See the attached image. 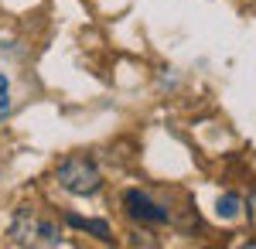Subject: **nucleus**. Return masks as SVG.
Returning <instances> with one entry per match:
<instances>
[{
    "instance_id": "nucleus-1",
    "label": "nucleus",
    "mask_w": 256,
    "mask_h": 249,
    "mask_svg": "<svg viewBox=\"0 0 256 249\" xmlns=\"http://www.w3.org/2000/svg\"><path fill=\"white\" fill-rule=\"evenodd\" d=\"M10 239L18 246H65V239L58 236V229L52 222L38 218L31 208H20L10 222Z\"/></svg>"
},
{
    "instance_id": "nucleus-2",
    "label": "nucleus",
    "mask_w": 256,
    "mask_h": 249,
    "mask_svg": "<svg viewBox=\"0 0 256 249\" xmlns=\"http://www.w3.org/2000/svg\"><path fill=\"white\" fill-rule=\"evenodd\" d=\"M58 181L65 192L72 194H96L99 184H102V178H99V168L92 160H86V157H65L58 164Z\"/></svg>"
},
{
    "instance_id": "nucleus-3",
    "label": "nucleus",
    "mask_w": 256,
    "mask_h": 249,
    "mask_svg": "<svg viewBox=\"0 0 256 249\" xmlns=\"http://www.w3.org/2000/svg\"><path fill=\"white\" fill-rule=\"evenodd\" d=\"M123 205H126V212L134 215V218H140V222H168V208L164 205H158V202H150L144 192H126L123 194Z\"/></svg>"
},
{
    "instance_id": "nucleus-4",
    "label": "nucleus",
    "mask_w": 256,
    "mask_h": 249,
    "mask_svg": "<svg viewBox=\"0 0 256 249\" xmlns=\"http://www.w3.org/2000/svg\"><path fill=\"white\" fill-rule=\"evenodd\" d=\"M68 226L92 232V236H99V239H110V226H106L102 218H82V215H68Z\"/></svg>"
},
{
    "instance_id": "nucleus-5",
    "label": "nucleus",
    "mask_w": 256,
    "mask_h": 249,
    "mask_svg": "<svg viewBox=\"0 0 256 249\" xmlns=\"http://www.w3.org/2000/svg\"><path fill=\"white\" fill-rule=\"evenodd\" d=\"M239 205H242L239 194H222V198H218V215H222V218H236Z\"/></svg>"
},
{
    "instance_id": "nucleus-6",
    "label": "nucleus",
    "mask_w": 256,
    "mask_h": 249,
    "mask_svg": "<svg viewBox=\"0 0 256 249\" xmlns=\"http://www.w3.org/2000/svg\"><path fill=\"white\" fill-rule=\"evenodd\" d=\"M7 110H10V82L0 72V116H7Z\"/></svg>"
},
{
    "instance_id": "nucleus-7",
    "label": "nucleus",
    "mask_w": 256,
    "mask_h": 249,
    "mask_svg": "<svg viewBox=\"0 0 256 249\" xmlns=\"http://www.w3.org/2000/svg\"><path fill=\"white\" fill-rule=\"evenodd\" d=\"M250 212H253V218H256V192L250 194Z\"/></svg>"
}]
</instances>
